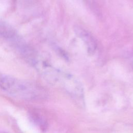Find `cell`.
Masks as SVG:
<instances>
[{
  "label": "cell",
  "mask_w": 133,
  "mask_h": 133,
  "mask_svg": "<svg viewBox=\"0 0 133 133\" xmlns=\"http://www.w3.org/2000/svg\"><path fill=\"white\" fill-rule=\"evenodd\" d=\"M74 32L84 43L86 47L87 52L89 55H93L97 48L96 41L92 35L83 28L76 26L74 28Z\"/></svg>",
  "instance_id": "2"
},
{
  "label": "cell",
  "mask_w": 133,
  "mask_h": 133,
  "mask_svg": "<svg viewBox=\"0 0 133 133\" xmlns=\"http://www.w3.org/2000/svg\"><path fill=\"white\" fill-rule=\"evenodd\" d=\"M30 117L31 121L36 125H38L42 128L45 125V122L42 117L39 113H38L35 110H33L30 112Z\"/></svg>",
  "instance_id": "3"
},
{
  "label": "cell",
  "mask_w": 133,
  "mask_h": 133,
  "mask_svg": "<svg viewBox=\"0 0 133 133\" xmlns=\"http://www.w3.org/2000/svg\"><path fill=\"white\" fill-rule=\"evenodd\" d=\"M0 89L23 100H35L42 97V90L35 83L0 73Z\"/></svg>",
  "instance_id": "1"
}]
</instances>
